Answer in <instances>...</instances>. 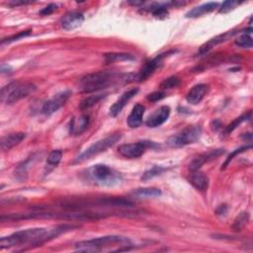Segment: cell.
<instances>
[{
	"mask_svg": "<svg viewBox=\"0 0 253 253\" xmlns=\"http://www.w3.org/2000/svg\"><path fill=\"white\" fill-rule=\"evenodd\" d=\"M132 247L129 238L119 235H107L75 243V250L80 252H118Z\"/></svg>",
	"mask_w": 253,
	"mask_h": 253,
	"instance_id": "cell-2",
	"label": "cell"
},
{
	"mask_svg": "<svg viewBox=\"0 0 253 253\" xmlns=\"http://www.w3.org/2000/svg\"><path fill=\"white\" fill-rule=\"evenodd\" d=\"M31 161V157L28 158L27 160L23 161L22 163H20L15 169V177L20 180L23 181L27 178V169H28V165Z\"/></svg>",
	"mask_w": 253,
	"mask_h": 253,
	"instance_id": "cell-28",
	"label": "cell"
},
{
	"mask_svg": "<svg viewBox=\"0 0 253 253\" xmlns=\"http://www.w3.org/2000/svg\"><path fill=\"white\" fill-rule=\"evenodd\" d=\"M61 157H62V151L61 150H59V149L53 150L47 158V167L51 168V169L56 167L58 165V163L60 162Z\"/></svg>",
	"mask_w": 253,
	"mask_h": 253,
	"instance_id": "cell-26",
	"label": "cell"
},
{
	"mask_svg": "<svg viewBox=\"0 0 253 253\" xmlns=\"http://www.w3.org/2000/svg\"><path fill=\"white\" fill-rule=\"evenodd\" d=\"M201 135L202 130L199 126H189L181 132L177 133L176 135L170 137L167 140L166 143L173 148L183 147L197 141L200 139Z\"/></svg>",
	"mask_w": 253,
	"mask_h": 253,
	"instance_id": "cell-7",
	"label": "cell"
},
{
	"mask_svg": "<svg viewBox=\"0 0 253 253\" xmlns=\"http://www.w3.org/2000/svg\"><path fill=\"white\" fill-rule=\"evenodd\" d=\"M90 124V117L88 115H80L74 117L69 123V133L73 136H80L85 132Z\"/></svg>",
	"mask_w": 253,
	"mask_h": 253,
	"instance_id": "cell-14",
	"label": "cell"
},
{
	"mask_svg": "<svg viewBox=\"0 0 253 253\" xmlns=\"http://www.w3.org/2000/svg\"><path fill=\"white\" fill-rule=\"evenodd\" d=\"M170 115V108L168 106H161L155 110L147 119L146 126L149 128H157L164 124Z\"/></svg>",
	"mask_w": 253,
	"mask_h": 253,
	"instance_id": "cell-11",
	"label": "cell"
},
{
	"mask_svg": "<svg viewBox=\"0 0 253 253\" xmlns=\"http://www.w3.org/2000/svg\"><path fill=\"white\" fill-rule=\"evenodd\" d=\"M144 110H145V108L141 104H137L133 108L130 116L128 117V125L130 128L136 129V128H139L142 124Z\"/></svg>",
	"mask_w": 253,
	"mask_h": 253,
	"instance_id": "cell-19",
	"label": "cell"
},
{
	"mask_svg": "<svg viewBox=\"0 0 253 253\" xmlns=\"http://www.w3.org/2000/svg\"><path fill=\"white\" fill-rule=\"evenodd\" d=\"M31 32H32V30H27V31L20 32V33H18L17 35H13V36H11V37H8V38H6V39H3V40L1 41V45L3 46V45H5V44H10V43L15 42V41H18V40H20V39H22V38L28 37V36L31 34Z\"/></svg>",
	"mask_w": 253,
	"mask_h": 253,
	"instance_id": "cell-32",
	"label": "cell"
},
{
	"mask_svg": "<svg viewBox=\"0 0 253 253\" xmlns=\"http://www.w3.org/2000/svg\"><path fill=\"white\" fill-rule=\"evenodd\" d=\"M139 92L138 88H133L130 89L128 91H126L125 93L122 94V96L113 104V106L110 108V115L112 117H116L118 116L122 110L124 109V107L128 104V102L137 95V93Z\"/></svg>",
	"mask_w": 253,
	"mask_h": 253,
	"instance_id": "cell-16",
	"label": "cell"
},
{
	"mask_svg": "<svg viewBox=\"0 0 253 253\" xmlns=\"http://www.w3.org/2000/svg\"><path fill=\"white\" fill-rule=\"evenodd\" d=\"M238 32H234V31H228V32H225V34L223 35H220V36H217L213 39H211L209 42H207L206 44H204L200 50H199V55H205L207 54L210 50H212L214 47H216L217 45L219 44H222L225 41H227L229 38H231L234 34H236Z\"/></svg>",
	"mask_w": 253,
	"mask_h": 253,
	"instance_id": "cell-18",
	"label": "cell"
},
{
	"mask_svg": "<svg viewBox=\"0 0 253 253\" xmlns=\"http://www.w3.org/2000/svg\"><path fill=\"white\" fill-rule=\"evenodd\" d=\"M129 3H130L131 5H134V6H138V5L143 4L142 1H129Z\"/></svg>",
	"mask_w": 253,
	"mask_h": 253,
	"instance_id": "cell-40",
	"label": "cell"
},
{
	"mask_svg": "<svg viewBox=\"0 0 253 253\" xmlns=\"http://www.w3.org/2000/svg\"><path fill=\"white\" fill-rule=\"evenodd\" d=\"M148 145H149V143H147L145 141L126 143V144H122L118 147V152L125 158H129V159L139 158L144 153V151Z\"/></svg>",
	"mask_w": 253,
	"mask_h": 253,
	"instance_id": "cell-9",
	"label": "cell"
},
{
	"mask_svg": "<svg viewBox=\"0 0 253 253\" xmlns=\"http://www.w3.org/2000/svg\"><path fill=\"white\" fill-rule=\"evenodd\" d=\"M105 62L106 63H112L116 61H124V60H134L135 56L131 54H126V53H110L106 54L104 56Z\"/></svg>",
	"mask_w": 253,
	"mask_h": 253,
	"instance_id": "cell-22",
	"label": "cell"
},
{
	"mask_svg": "<svg viewBox=\"0 0 253 253\" xmlns=\"http://www.w3.org/2000/svg\"><path fill=\"white\" fill-rule=\"evenodd\" d=\"M121 138H122L121 134L116 133V134L106 137L105 139H102V140L96 141L95 143L90 145L85 151H83L81 154H79L74 162H76V163L83 162V161L92 158L93 156H96V155L106 151L108 148H110L115 143H117L121 140Z\"/></svg>",
	"mask_w": 253,
	"mask_h": 253,
	"instance_id": "cell-6",
	"label": "cell"
},
{
	"mask_svg": "<svg viewBox=\"0 0 253 253\" xmlns=\"http://www.w3.org/2000/svg\"><path fill=\"white\" fill-rule=\"evenodd\" d=\"M180 84V79L178 76H170L163 80L160 84V87L163 89H170L177 87Z\"/></svg>",
	"mask_w": 253,
	"mask_h": 253,
	"instance_id": "cell-31",
	"label": "cell"
},
{
	"mask_svg": "<svg viewBox=\"0 0 253 253\" xmlns=\"http://www.w3.org/2000/svg\"><path fill=\"white\" fill-rule=\"evenodd\" d=\"M84 15L79 11H70L60 19V26L65 31L74 30L82 25Z\"/></svg>",
	"mask_w": 253,
	"mask_h": 253,
	"instance_id": "cell-10",
	"label": "cell"
},
{
	"mask_svg": "<svg viewBox=\"0 0 253 253\" xmlns=\"http://www.w3.org/2000/svg\"><path fill=\"white\" fill-rule=\"evenodd\" d=\"M122 79L126 81L135 80L131 74L124 76L113 71H97L83 76L79 81V88L83 93H93L105 89Z\"/></svg>",
	"mask_w": 253,
	"mask_h": 253,
	"instance_id": "cell-3",
	"label": "cell"
},
{
	"mask_svg": "<svg viewBox=\"0 0 253 253\" xmlns=\"http://www.w3.org/2000/svg\"><path fill=\"white\" fill-rule=\"evenodd\" d=\"M225 150L224 149H215V150H210L208 152H205L199 156H197L189 165V169L191 172L199 170L200 168L207 162L216 159L220 155L224 154Z\"/></svg>",
	"mask_w": 253,
	"mask_h": 253,
	"instance_id": "cell-12",
	"label": "cell"
},
{
	"mask_svg": "<svg viewBox=\"0 0 253 253\" xmlns=\"http://www.w3.org/2000/svg\"><path fill=\"white\" fill-rule=\"evenodd\" d=\"M26 138V135L24 133H12L5 137L1 138L0 141V146L3 151L9 150L15 145L19 144L24 139Z\"/></svg>",
	"mask_w": 253,
	"mask_h": 253,
	"instance_id": "cell-17",
	"label": "cell"
},
{
	"mask_svg": "<svg viewBox=\"0 0 253 253\" xmlns=\"http://www.w3.org/2000/svg\"><path fill=\"white\" fill-rule=\"evenodd\" d=\"M56 9H57V5L55 4V3H51L48 6H46L45 8H43L40 11V14L44 15V16H48V15L53 14L55 11H56Z\"/></svg>",
	"mask_w": 253,
	"mask_h": 253,
	"instance_id": "cell-34",
	"label": "cell"
},
{
	"mask_svg": "<svg viewBox=\"0 0 253 253\" xmlns=\"http://www.w3.org/2000/svg\"><path fill=\"white\" fill-rule=\"evenodd\" d=\"M247 148H251V144H249L248 146H243V147H241V148H238V149H236L235 151H233L229 156H228V158L225 160V164H224V167L223 168H225L226 167V165L231 161V159L236 155V154H238V153H240V152H242L244 149L246 150Z\"/></svg>",
	"mask_w": 253,
	"mask_h": 253,
	"instance_id": "cell-35",
	"label": "cell"
},
{
	"mask_svg": "<svg viewBox=\"0 0 253 253\" xmlns=\"http://www.w3.org/2000/svg\"><path fill=\"white\" fill-rule=\"evenodd\" d=\"M165 54L164 55H159L157 56L156 57L152 58L151 60L147 61L142 67L141 69L140 70V72L135 76V80L136 81H143L145 79H147L154 71L155 69L160 65L163 57H164Z\"/></svg>",
	"mask_w": 253,
	"mask_h": 253,
	"instance_id": "cell-13",
	"label": "cell"
},
{
	"mask_svg": "<svg viewBox=\"0 0 253 253\" xmlns=\"http://www.w3.org/2000/svg\"><path fill=\"white\" fill-rule=\"evenodd\" d=\"M10 71H11V67L9 65H6V64L1 65V72L2 73H8Z\"/></svg>",
	"mask_w": 253,
	"mask_h": 253,
	"instance_id": "cell-39",
	"label": "cell"
},
{
	"mask_svg": "<svg viewBox=\"0 0 253 253\" xmlns=\"http://www.w3.org/2000/svg\"><path fill=\"white\" fill-rule=\"evenodd\" d=\"M164 97H165V94L163 92H153L147 96V100H149L151 102H156V101L161 100Z\"/></svg>",
	"mask_w": 253,
	"mask_h": 253,
	"instance_id": "cell-36",
	"label": "cell"
},
{
	"mask_svg": "<svg viewBox=\"0 0 253 253\" xmlns=\"http://www.w3.org/2000/svg\"><path fill=\"white\" fill-rule=\"evenodd\" d=\"M36 90V85L29 81H14L1 89V101L11 105L28 97Z\"/></svg>",
	"mask_w": 253,
	"mask_h": 253,
	"instance_id": "cell-5",
	"label": "cell"
},
{
	"mask_svg": "<svg viewBox=\"0 0 253 253\" xmlns=\"http://www.w3.org/2000/svg\"><path fill=\"white\" fill-rule=\"evenodd\" d=\"M34 1H25V0H15V1H11L9 2L10 5L13 6H17V5H25V4H30L33 3Z\"/></svg>",
	"mask_w": 253,
	"mask_h": 253,
	"instance_id": "cell-37",
	"label": "cell"
},
{
	"mask_svg": "<svg viewBox=\"0 0 253 253\" xmlns=\"http://www.w3.org/2000/svg\"><path fill=\"white\" fill-rule=\"evenodd\" d=\"M219 5H220L219 2H208V3H205L203 5L195 7L192 10H190L189 12H187L186 13V17L187 18H198V17H201V16H203L205 14L213 12L214 10H216L219 7Z\"/></svg>",
	"mask_w": 253,
	"mask_h": 253,
	"instance_id": "cell-20",
	"label": "cell"
},
{
	"mask_svg": "<svg viewBox=\"0 0 253 253\" xmlns=\"http://www.w3.org/2000/svg\"><path fill=\"white\" fill-rule=\"evenodd\" d=\"M166 169L164 167H162V166H157V165H155V166H152L150 169H148V170H146L143 174H142V177H141V180L142 181H148V180H150V179H152V178H154V177H156V176H158V175H160L162 172H164Z\"/></svg>",
	"mask_w": 253,
	"mask_h": 253,
	"instance_id": "cell-27",
	"label": "cell"
},
{
	"mask_svg": "<svg viewBox=\"0 0 253 253\" xmlns=\"http://www.w3.org/2000/svg\"><path fill=\"white\" fill-rule=\"evenodd\" d=\"M208 91H209V86L207 84H204V83L197 84V85H195L189 90V92L186 95V100L188 101V103L192 105H197L204 99Z\"/></svg>",
	"mask_w": 253,
	"mask_h": 253,
	"instance_id": "cell-15",
	"label": "cell"
},
{
	"mask_svg": "<svg viewBox=\"0 0 253 253\" xmlns=\"http://www.w3.org/2000/svg\"><path fill=\"white\" fill-rule=\"evenodd\" d=\"M235 44L241 48L250 49L252 47V29H246L236 40Z\"/></svg>",
	"mask_w": 253,
	"mask_h": 253,
	"instance_id": "cell-23",
	"label": "cell"
},
{
	"mask_svg": "<svg viewBox=\"0 0 253 253\" xmlns=\"http://www.w3.org/2000/svg\"><path fill=\"white\" fill-rule=\"evenodd\" d=\"M250 116H251V111H249V112H247L246 114H243L242 116L236 118L229 126L226 127V129H225V135L230 134V133H231L232 131H234L241 123H243V122L249 120V119H250Z\"/></svg>",
	"mask_w": 253,
	"mask_h": 253,
	"instance_id": "cell-30",
	"label": "cell"
},
{
	"mask_svg": "<svg viewBox=\"0 0 253 253\" xmlns=\"http://www.w3.org/2000/svg\"><path fill=\"white\" fill-rule=\"evenodd\" d=\"M76 227L77 226L73 225H61L54 228L37 227L16 231L0 239V249L3 250L18 246H28L29 248L33 246H39L57 237L59 234L68 230H72Z\"/></svg>",
	"mask_w": 253,
	"mask_h": 253,
	"instance_id": "cell-1",
	"label": "cell"
},
{
	"mask_svg": "<svg viewBox=\"0 0 253 253\" xmlns=\"http://www.w3.org/2000/svg\"><path fill=\"white\" fill-rule=\"evenodd\" d=\"M240 3L237 1H234V0H227V1H225L220 8V13H227L231 10H233L236 6H238Z\"/></svg>",
	"mask_w": 253,
	"mask_h": 253,
	"instance_id": "cell-33",
	"label": "cell"
},
{
	"mask_svg": "<svg viewBox=\"0 0 253 253\" xmlns=\"http://www.w3.org/2000/svg\"><path fill=\"white\" fill-rule=\"evenodd\" d=\"M249 222V215L246 212L241 213L235 220L232 225V229L234 231H240Z\"/></svg>",
	"mask_w": 253,
	"mask_h": 253,
	"instance_id": "cell-29",
	"label": "cell"
},
{
	"mask_svg": "<svg viewBox=\"0 0 253 253\" xmlns=\"http://www.w3.org/2000/svg\"><path fill=\"white\" fill-rule=\"evenodd\" d=\"M227 211V207L226 205H221L217 210H216V214L219 216H224Z\"/></svg>",
	"mask_w": 253,
	"mask_h": 253,
	"instance_id": "cell-38",
	"label": "cell"
},
{
	"mask_svg": "<svg viewBox=\"0 0 253 253\" xmlns=\"http://www.w3.org/2000/svg\"><path fill=\"white\" fill-rule=\"evenodd\" d=\"M70 96H71L70 90H64L54 95V97H52L43 105L42 113L45 116L53 115L66 103V101L69 99Z\"/></svg>",
	"mask_w": 253,
	"mask_h": 253,
	"instance_id": "cell-8",
	"label": "cell"
},
{
	"mask_svg": "<svg viewBox=\"0 0 253 253\" xmlns=\"http://www.w3.org/2000/svg\"><path fill=\"white\" fill-rule=\"evenodd\" d=\"M134 195L142 198H156L161 196V191L157 188H140L134 192Z\"/></svg>",
	"mask_w": 253,
	"mask_h": 253,
	"instance_id": "cell-25",
	"label": "cell"
},
{
	"mask_svg": "<svg viewBox=\"0 0 253 253\" xmlns=\"http://www.w3.org/2000/svg\"><path fill=\"white\" fill-rule=\"evenodd\" d=\"M86 178L95 185L113 187L119 185L123 178L121 173L105 164H96L85 171Z\"/></svg>",
	"mask_w": 253,
	"mask_h": 253,
	"instance_id": "cell-4",
	"label": "cell"
},
{
	"mask_svg": "<svg viewBox=\"0 0 253 253\" xmlns=\"http://www.w3.org/2000/svg\"><path fill=\"white\" fill-rule=\"evenodd\" d=\"M189 182L199 191H206L209 187V178L199 170L193 171L190 174Z\"/></svg>",
	"mask_w": 253,
	"mask_h": 253,
	"instance_id": "cell-21",
	"label": "cell"
},
{
	"mask_svg": "<svg viewBox=\"0 0 253 253\" xmlns=\"http://www.w3.org/2000/svg\"><path fill=\"white\" fill-rule=\"evenodd\" d=\"M105 97L104 94H97V95H91L83 99L79 105V109L82 111H85L94 105H96L100 100H102Z\"/></svg>",
	"mask_w": 253,
	"mask_h": 253,
	"instance_id": "cell-24",
	"label": "cell"
}]
</instances>
